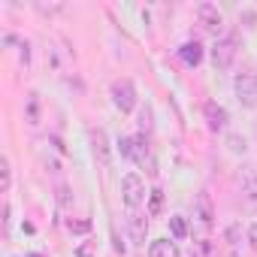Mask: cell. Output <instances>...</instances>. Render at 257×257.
<instances>
[{"instance_id":"1","label":"cell","mask_w":257,"mask_h":257,"mask_svg":"<svg viewBox=\"0 0 257 257\" xmlns=\"http://www.w3.org/2000/svg\"><path fill=\"white\" fill-rule=\"evenodd\" d=\"M146 182L137 176V173H127L124 179H121V200H124V206L131 209V212H137L143 203H146Z\"/></svg>"},{"instance_id":"2","label":"cell","mask_w":257,"mask_h":257,"mask_svg":"<svg viewBox=\"0 0 257 257\" xmlns=\"http://www.w3.org/2000/svg\"><path fill=\"white\" fill-rule=\"evenodd\" d=\"M112 103H115V109L121 112V115H127V112H134L137 109V88H134V82L131 79H118V82H112Z\"/></svg>"},{"instance_id":"3","label":"cell","mask_w":257,"mask_h":257,"mask_svg":"<svg viewBox=\"0 0 257 257\" xmlns=\"http://www.w3.org/2000/svg\"><path fill=\"white\" fill-rule=\"evenodd\" d=\"M233 91H236V100H239L245 109H254V106H257V76L239 73L236 82H233Z\"/></svg>"},{"instance_id":"4","label":"cell","mask_w":257,"mask_h":257,"mask_svg":"<svg viewBox=\"0 0 257 257\" xmlns=\"http://www.w3.org/2000/svg\"><path fill=\"white\" fill-rule=\"evenodd\" d=\"M197 19H200V25H203L209 34L221 37V31H224V16L218 13L215 4H200V7H197Z\"/></svg>"},{"instance_id":"5","label":"cell","mask_w":257,"mask_h":257,"mask_svg":"<svg viewBox=\"0 0 257 257\" xmlns=\"http://www.w3.org/2000/svg\"><path fill=\"white\" fill-rule=\"evenodd\" d=\"M233 58H236V43H233V40H218L215 49H212V64H215V70H227V67L233 64Z\"/></svg>"},{"instance_id":"6","label":"cell","mask_w":257,"mask_h":257,"mask_svg":"<svg viewBox=\"0 0 257 257\" xmlns=\"http://www.w3.org/2000/svg\"><path fill=\"white\" fill-rule=\"evenodd\" d=\"M91 152H94V158H97V164L100 167H109L112 164V155H109V140H106V131H91Z\"/></svg>"},{"instance_id":"7","label":"cell","mask_w":257,"mask_h":257,"mask_svg":"<svg viewBox=\"0 0 257 257\" xmlns=\"http://www.w3.org/2000/svg\"><path fill=\"white\" fill-rule=\"evenodd\" d=\"M146 230H149V221L137 212L127 215V233H131V242L134 245H146Z\"/></svg>"},{"instance_id":"8","label":"cell","mask_w":257,"mask_h":257,"mask_svg":"<svg viewBox=\"0 0 257 257\" xmlns=\"http://www.w3.org/2000/svg\"><path fill=\"white\" fill-rule=\"evenodd\" d=\"M203 115H206L209 131H224V127H227V109H224V106L206 103V106H203Z\"/></svg>"},{"instance_id":"9","label":"cell","mask_w":257,"mask_h":257,"mask_svg":"<svg viewBox=\"0 0 257 257\" xmlns=\"http://www.w3.org/2000/svg\"><path fill=\"white\" fill-rule=\"evenodd\" d=\"M203 55H206V49H203L197 40H191V43H185V46L179 49V58H182L185 67H200V64H203Z\"/></svg>"},{"instance_id":"10","label":"cell","mask_w":257,"mask_h":257,"mask_svg":"<svg viewBox=\"0 0 257 257\" xmlns=\"http://www.w3.org/2000/svg\"><path fill=\"white\" fill-rule=\"evenodd\" d=\"M194 218H200L206 227L215 221V206H212V197L203 191V194H197V200H194Z\"/></svg>"},{"instance_id":"11","label":"cell","mask_w":257,"mask_h":257,"mask_svg":"<svg viewBox=\"0 0 257 257\" xmlns=\"http://www.w3.org/2000/svg\"><path fill=\"white\" fill-rule=\"evenodd\" d=\"M149 257H182V254H179V245L173 239H155L149 245Z\"/></svg>"},{"instance_id":"12","label":"cell","mask_w":257,"mask_h":257,"mask_svg":"<svg viewBox=\"0 0 257 257\" xmlns=\"http://www.w3.org/2000/svg\"><path fill=\"white\" fill-rule=\"evenodd\" d=\"M149 215H152V218H161V215H164V191H161V188L149 191Z\"/></svg>"},{"instance_id":"13","label":"cell","mask_w":257,"mask_h":257,"mask_svg":"<svg viewBox=\"0 0 257 257\" xmlns=\"http://www.w3.org/2000/svg\"><path fill=\"white\" fill-rule=\"evenodd\" d=\"M25 103H28V124H40V94L31 91L25 97Z\"/></svg>"},{"instance_id":"14","label":"cell","mask_w":257,"mask_h":257,"mask_svg":"<svg viewBox=\"0 0 257 257\" xmlns=\"http://www.w3.org/2000/svg\"><path fill=\"white\" fill-rule=\"evenodd\" d=\"M170 233H173L176 239H185V236H188V221H185L182 215H173V218H170Z\"/></svg>"},{"instance_id":"15","label":"cell","mask_w":257,"mask_h":257,"mask_svg":"<svg viewBox=\"0 0 257 257\" xmlns=\"http://www.w3.org/2000/svg\"><path fill=\"white\" fill-rule=\"evenodd\" d=\"M10 182H13V167L4 158V161H0V191H10Z\"/></svg>"},{"instance_id":"16","label":"cell","mask_w":257,"mask_h":257,"mask_svg":"<svg viewBox=\"0 0 257 257\" xmlns=\"http://www.w3.org/2000/svg\"><path fill=\"white\" fill-rule=\"evenodd\" d=\"M118 152H121V158L134 161V137H124V140L118 143Z\"/></svg>"},{"instance_id":"17","label":"cell","mask_w":257,"mask_h":257,"mask_svg":"<svg viewBox=\"0 0 257 257\" xmlns=\"http://www.w3.org/2000/svg\"><path fill=\"white\" fill-rule=\"evenodd\" d=\"M227 146H230V152H236V155H239V152H245V146H248V143H245V137L230 134V137H227Z\"/></svg>"},{"instance_id":"18","label":"cell","mask_w":257,"mask_h":257,"mask_svg":"<svg viewBox=\"0 0 257 257\" xmlns=\"http://www.w3.org/2000/svg\"><path fill=\"white\" fill-rule=\"evenodd\" d=\"M58 203H61L64 209H70V206H73V194H70V188H67V185H58Z\"/></svg>"},{"instance_id":"19","label":"cell","mask_w":257,"mask_h":257,"mask_svg":"<svg viewBox=\"0 0 257 257\" xmlns=\"http://www.w3.org/2000/svg\"><path fill=\"white\" fill-rule=\"evenodd\" d=\"M67 230L70 233H91V221H67Z\"/></svg>"},{"instance_id":"20","label":"cell","mask_w":257,"mask_h":257,"mask_svg":"<svg viewBox=\"0 0 257 257\" xmlns=\"http://www.w3.org/2000/svg\"><path fill=\"white\" fill-rule=\"evenodd\" d=\"M140 127H143V134H149V131H152V109H149V106H143V109H140Z\"/></svg>"},{"instance_id":"21","label":"cell","mask_w":257,"mask_h":257,"mask_svg":"<svg viewBox=\"0 0 257 257\" xmlns=\"http://www.w3.org/2000/svg\"><path fill=\"white\" fill-rule=\"evenodd\" d=\"M76 257H97V251H94V245H91V242H85V245H79V248H76Z\"/></svg>"},{"instance_id":"22","label":"cell","mask_w":257,"mask_h":257,"mask_svg":"<svg viewBox=\"0 0 257 257\" xmlns=\"http://www.w3.org/2000/svg\"><path fill=\"white\" fill-rule=\"evenodd\" d=\"M248 245H251V248L257 251V221H254V224L248 227Z\"/></svg>"},{"instance_id":"23","label":"cell","mask_w":257,"mask_h":257,"mask_svg":"<svg viewBox=\"0 0 257 257\" xmlns=\"http://www.w3.org/2000/svg\"><path fill=\"white\" fill-rule=\"evenodd\" d=\"M239 236H242V230H239V227H230V230H227V239H230L233 245H236V239H239Z\"/></svg>"},{"instance_id":"24","label":"cell","mask_w":257,"mask_h":257,"mask_svg":"<svg viewBox=\"0 0 257 257\" xmlns=\"http://www.w3.org/2000/svg\"><path fill=\"white\" fill-rule=\"evenodd\" d=\"M242 19H245L248 25H254V22H257V16H254V13H242Z\"/></svg>"},{"instance_id":"25","label":"cell","mask_w":257,"mask_h":257,"mask_svg":"<svg viewBox=\"0 0 257 257\" xmlns=\"http://www.w3.org/2000/svg\"><path fill=\"white\" fill-rule=\"evenodd\" d=\"M31 257H43V254H31Z\"/></svg>"}]
</instances>
